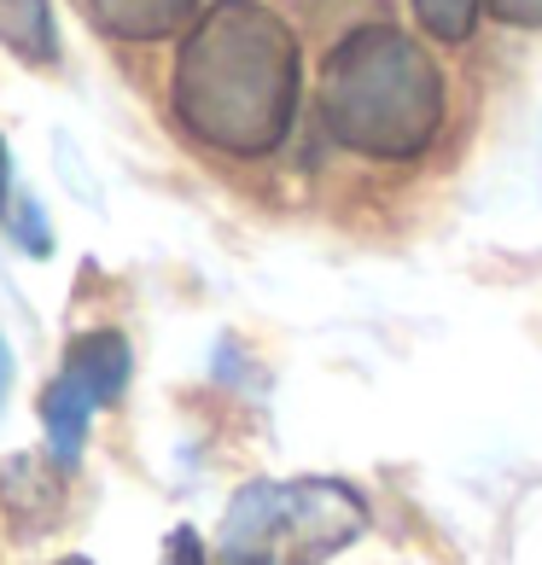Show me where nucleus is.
<instances>
[{
	"label": "nucleus",
	"mask_w": 542,
	"mask_h": 565,
	"mask_svg": "<svg viewBox=\"0 0 542 565\" xmlns=\"http://www.w3.org/2000/svg\"><path fill=\"white\" fill-rule=\"evenodd\" d=\"M298 35L257 0H216L187 30L170 76V106L199 146L227 158H263L298 117Z\"/></svg>",
	"instance_id": "f257e3e1"
},
{
	"label": "nucleus",
	"mask_w": 542,
	"mask_h": 565,
	"mask_svg": "<svg viewBox=\"0 0 542 565\" xmlns=\"http://www.w3.org/2000/svg\"><path fill=\"white\" fill-rule=\"evenodd\" d=\"M321 122L362 158H421L444 129V76L397 24L350 30L321 71Z\"/></svg>",
	"instance_id": "f03ea898"
},
{
	"label": "nucleus",
	"mask_w": 542,
	"mask_h": 565,
	"mask_svg": "<svg viewBox=\"0 0 542 565\" xmlns=\"http://www.w3.org/2000/svg\"><path fill=\"white\" fill-rule=\"evenodd\" d=\"M368 531V501L339 478H257L222 513V565H327Z\"/></svg>",
	"instance_id": "7ed1b4c3"
},
{
	"label": "nucleus",
	"mask_w": 542,
	"mask_h": 565,
	"mask_svg": "<svg viewBox=\"0 0 542 565\" xmlns=\"http://www.w3.org/2000/svg\"><path fill=\"white\" fill-rule=\"evenodd\" d=\"M129 373H135V350H129L123 332H82V339H71L47 396H41V426H47L53 467L71 472L82 460L94 408L117 403L123 385H129Z\"/></svg>",
	"instance_id": "20e7f679"
},
{
	"label": "nucleus",
	"mask_w": 542,
	"mask_h": 565,
	"mask_svg": "<svg viewBox=\"0 0 542 565\" xmlns=\"http://www.w3.org/2000/svg\"><path fill=\"white\" fill-rule=\"evenodd\" d=\"M82 18L111 41H163L187 24H199V0H76Z\"/></svg>",
	"instance_id": "39448f33"
},
{
	"label": "nucleus",
	"mask_w": 542,
	"mask_h": 565,
	"mask_svg": "<svg viewBox=\"0 0 542 565\" xmlns=\"http://www.w3.org/2000/svg\"><path fill=\"white\" fill-rule=\"evenodd\" d=\"M0 41L24 58V65H53L59 58V30L47 0H0Z\"/></svg>",
	"instance_id": "423d86ee"
},
{
	"label": "nucleus",
	"mask_w": 542,
	"mask_h": 565,
	"mask_svg": "<svg viewBox=\"0 0 542 565\" xmlns=\"http://www.w3.org/2000/svg\"><path fill=\"white\" fill-rule=\"evenodd\" d=\"M414 12L437 41H467L478 24V0H414Z\"/></svg>",
	"instance_id": "0eeeda50"
},
{
	"label": "nucleus",
	"mask_w": 542,
	"mask_h": 565,
	"mask_svg": "<svg viewBox=\"0 0 542 565\" xmlns=\"http://www.w3.org/2000/svg\"><path fill=\"white\" fill-rule=\"evenodd\" d=\"M18 245L35 250V257H47L53 250V234H47V216H41V204H18Z\"/></svg>",
	"instance_id": "6e6552de"
},
{
	"label": "nucleus",
	"mask_w": 542,
	"mask_h": 565,
	"mask_svg": "<svg viewBox=\"0 0 542 565\" xmlns=\"http://www.w3.org/2000/svg\"><path fill=\"white\" fill-rule=\"evenodd\" d=\"M158 565H204V542H199V531L176 525L170 536H163V559H158Z\"/></svg>",
	"instance_id": "1a4fd4ad"
},
{
	"label": "nucleus",
	"mask_w": 542,
	"mask_h": 565,
	"mask_svg": "<svg viewBox=\"0 0 542 565\" xmlns=\"http://www.w3.org/2000/svg\"><path fill=\"white\" fill-rule=\"evenodd\" d=\"M502 24H542V0H485Z\"/></svg>",
	"instance_id": "9d476101"
},
{
	"label": "nucleus",
	"mask_w": 542,
	"mask_h": 565,
	"mask_svg": "<svg viewBox=\"0 0 542 565\" xmlns=\"http://www.w3.org/2000/svg\"><path fill=\"white\" fill-rule=\"evenodd\" d=\"M12 211V152H7V140H0V216Z\"/></svg>",
	"instance_id": "9b49d317"
},
{
	"label": "nucleus",
	"mask_w": 542,
	"mask_h": 565,
	"mask_svg": "<svg viewBox=\"0 0 542 565\" xmlns=\"http://www.w3.org/2000/svg\"><path fill=\"white\" fill-rule=\"evenodd\" d=\"M12 391V350H7V332H0V403H7Z\"/></svg>",
	"instance_id": "f8f14e48"
},
{
	"label": "nucleus",
	"mask_w": 542,
	"mask_h": 565,
	"mask_svg": "<svg viewBox=\"0 0 542 565\" xmlns=\"http://www.w3.org/2000/svg\"><path fill=\"white\" fill-rule=\"evenodd\" d=\"M59 565H94V559H82V554H71V559H59Z\"/></svg>",
	"instance_id": "ddd939ff"
}]
</instances>
